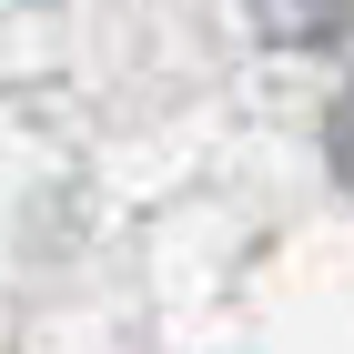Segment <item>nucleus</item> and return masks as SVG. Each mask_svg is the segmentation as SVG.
Returning <instances> with one entry per match:
<instances>
[{
	"mask_svg": "<svg viewBox=\"0 0 354 354\" xmlns=\"http://www.w3.org/2000/svg\"><path fill=\"white\" fill-rule=\"evenodd\" d=\"M334 172L354 183V91H344V111H334Z\"/></svg>",
	"mask_w": 354,
	"mask_h": 354,
	"instance_id": "1",
	"label": "nucleus"
}]
</instances>
